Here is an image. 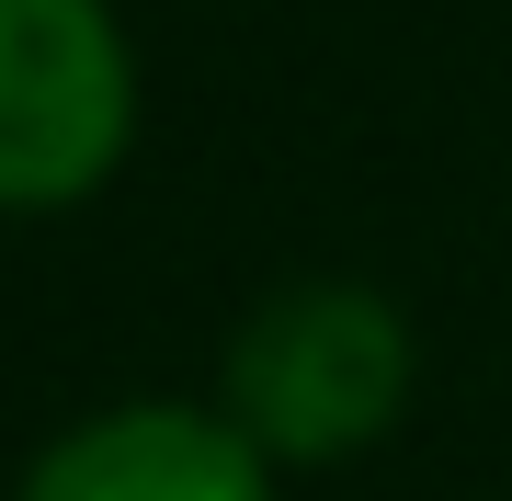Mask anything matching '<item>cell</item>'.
Masks as SVG:
<instances>
[{
  "label": "cell",
  "mask_w": 512,
  "mask_h": 501,
  "mask_svg": "<svg viewBox=\"0 0 512 501\" xmlns=\"http://www.w3.org/2000/svg\"><path fill=\"white\" fill-rule=\"evenodd\" d=\"M126 149V35L103 0H0V205H57Z\"/></svg>",
  "instance_id": "cell-2"
},
{
  "label": "cell",
  "mask_w": 512,
  "mask_h": 501,
  "mask_svg": "<svg viewBox=\"0 0 512 501\" xmlns=\"http://www.w3.org/2000/svg\"><path fill=\"white\" fill-rule=\"evenodd\" d=\"M23 501H274V490H262V456L239 422L137 399V410H103V422L57 433L23 467Z\"/></svg>",
  "instance_id": "cell-3"
},
{
  "label": "cell",
  "mask_w": 512,
  "mask_h": 501,
  "mask_svg": "<svg viewBox=\"0 0 512 501\" xmlns=\"http://www.w3.org/2000/svg\"><path fill=\"white\" fill-rule=\"evenodd\" d=\"M410 388V331L376 285L308 274L274 285L228 342V422L274 456H342L399 410Z\"/></svg>",
  "instance_id": "cell-1"
}]
</instances>
